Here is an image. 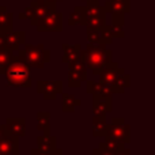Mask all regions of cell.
<instances>
[{
	"label": "cell",
	"mask_w": 155,
	"mask_h": 155,
	"mask_svg": "<svg viewBox=\"0 0 155 155\" xmlns=\"http://www.w3.org/2000/svg\"><path fill=\"white\" fill-rule=\"evenodd\" d=\"M7 84L11 87H22L30 88L31 87V76H30V65L27 64L22 49L16 51L11 59L8 67L5 68L4 74Z\"/></svg>",
	"instance_id": "1"
},
{
	"label": "cell",
	"mask_w": 155,
	"mask_h": 155,
	"mask_svg": "<svg viewBox=\"0 0 155 155\" xmlns=\"http://www.w3.org/2000/svg\"><path fill=\"white\" fill-rule=\"evenodd\" d=\"M113 52L106 48V45H88L80 53V61L87 70L93 71L94 75H98L102 68L112 63Z\"/></svg>",
	"instance_id": "2"
},
{
	"label": "cell",
	"mask_w": 155,
	"mask_h": 155,
	"mask_svg": "<svg viewBox=\"0 0 155 155\" xmlns=\"http://www.w3.org/2000/svg\"><path fill=\"white\" fill-rule=\"evenodd\" d=\"M56 11V3L44 2V0H33L25 11L18 14L19 19H30L31 26H37L44 18Z\"/></svg>",
	"instance_id": "3"
},
{
	"label": "cell",
	"mask_w": 155,
	"mask_h": 155,
	"mask_svg": "<svg viewBox=\"0 0 155 155\" xmlns=\"http://www.w3.org/2000/svg\"><path fill=\"white\" fill-rule=\"evenodd\" d=\"M23 54L26 59L27 64L30 67H35V68H44V65L46 63L51 61V52L42 45H30V44H25L23 46Z\"/></svg>",
	"instance_id": "4"
},
{
	"label": "cell",
	"mask_w": 155,
	"mask_h": 155,
	"mask_svg": "<svg viewBox=\"0 0 155 155\" xmlns=\"http://www.w3.org/2000/svg\"><path fill=\"white\" fill-rule=\"evenodd\" d=\"M105 139H113L128 144L131 142V127L125 124L124 118L116 117L112 120V124H107L106 131L104 135Z\"/></svg>",
	"instance_id": "5"
},
{
	"label": "cell",
	"mask_w": 155,
	"mask_h": 155,
	"mask_svg": "<svg viewBox=\"0 0 155 155\" xmlns=\"http://www.w3.org/2000/svg\"><path fill=\"white\" fill-rule=\"evenodd\" d=\"M124 74H125V72H124L123 68L118 67L117 63H113L112 61L110 64H107L105 68H102L101 72L98 74L99 83H102V84L110 87V88H112V91H113V87L116 86L117 80L120 79Z\"/></svg>",
	"instance_id": "6"
},
{
	"label": "cell",
	"mask_w": 155,
	"mask_h": 155,
	"mask_svg": "<svg viewBox=\"0 0 155 155\" xmlns=\"http://www.w3.org/2000/svg\"><path fill=\"white\" fill-rule=\"evenodd\" d=\"M37 91L44 97V99L53 101L57 98L59 94L63 93V82L61 80H38Z\"/></svg>",
	"instance_id": "7"
},
{
	"label": "cell",
	"mask_w": 155,
	"mask_h": 155,
	"mask_svg": "<svg viewBox=\"0 0 155 155\" xmlns=\"http://www.w3.org/2000/svg\"><path fill=\"white\" fill-rule=\"evenodd\" d=\"M37 30L40 33H59L63 30V14L61 12H52L46 18H44L37 25Z\"/></svg>",
	"instance_id": "8"
},
{
	"label": "cell",
	"mask_w": 155,
	"mask_h": 155,
	"mask_svg": "<svg viewBox=\"0 0 155 155\" xmlns=\"http://www.w3.org/2000/svg\"><path fill=\"white\" fill-rule=\"evenodd\" d=\"M87 80V68L80 60L71 63L68 71V84L70 87H80L83 82Z\"/></svg>",
	"instance_id": "9"
},
{
	"label": "cell",
	"mask_w": 155,
	"mask_h": 155,
	"mask_svg": "<svg viewBox=\"0 0 155 155\" xmlns=\"http://www.w3.org/2000/svg\"><path fill=\"white\" fill-rule=\"evenodd\" d=\"M3 125H4L5 134L16 139L23 137L26 135V120L23 117H8L5 120V124Z\"/></svg>",
	"instance_id": "10"
},
{
	"label": "cell",
	"mask_w": 155,
	"mask_h": 155,
	"mask_svg": "<svg viewBox=\"0 0 155 155\" xmlns=\"http://www.w3.org/2000/svg\"><path fill=\"white\" fill-rule=\"evenodd\" d=\"M113 101L112 97L93 95V113L94 116H106V113L112 112Z\"/></svg>",
	"instance_id": "11"
},
{
	"label": "cell",
	"mask_w": 155,
	"mask_h": 155,
	"mask_svg": "<svg viewBox=\"0 0 155 155\" xmlns=\"http://www.w3.org/2000/svg\"><path fill=\"white\" fill-rule=\"evenodd\" d=\"M26 42V34L25 31H8L4 33V44L5 48L11 52L18 51L22 44Z\"/></svg>",
	"instance_id": "12"
},
{
	"label": "cell",
	"mask_w": 155,
	"mask_h": 155,
	"mask_svg": "<svg viewBox=\"0 0 155 155\" xmlns=\"http://www.w3.org/2000/svg\"><path fill=\"white\" fill-rule=\"evenodd\" d=\"M0 153L3 155H19V139L5 135L0 140Z\"/></svg>",
	"instance_id": "13"
},
{
	"label": "cell",
	"mask_w": 155,
	"mask_h": 155,
	"mask_svg": "<svg viewBox=\"0 0 155 155\" xmlns=\"http://www.w3.org/2000/svg\"><path fill=\"white\" fill-rule=\"evenodd\" d=\"M84 15L86 19H106V11L104 7H101L98 0H93V2H87V5L84 7Z\"/></svg>",
	"instance_id": "14"
},
{
	"label": "cell",
	"mask_w": 155,
	"mask_h": 155,
	"mask_svg": "<svg viewBox=\"0 0 155 155\" xmlns=\"http://www.w3.org/2000/svg\"><path fill=\"white\" fill-rule=\"evenodd\" d=\"M63 61L64 63H71L76 61V60L80 59V53H82V46L80 44H74V45H70V44H63Z\"/></svg>",
	"instance_id": "15"
},
{
	"label": "cell",
	"mask_w": 155,
	"mask_h": 155,
	"mask_svg": "<svg viewBox=\"0 0 155 155\" xmlns=\"http://www.w3.org/2000/svg\"><path fill=\"white\" fill-rule=\"evenodd\" d=\"M129 3L131 0H107L105 3V11L112 14H128L129 12Z\"/></svg>",
	"instance_id": "16"
},
{
	"label": "cell",
	"mask_w": 155,
	"mask_h": 155,
	"mask_svg": "<svg viewBox=\"0 0 155 155\" xmlns=\"http://www.w3.org/2000/svg\"><path fill=\"white\" fill-rule=\"evenodd\" d=\"M86 86H87V93L91 95H101V97H112L113 91L110 87L102 84L99 82H94V80H86Z\"/></svg>",
	"instance_id": "17"
},
{
	"label": "cell",
	"mask_w": 155,
	"mask_h": 155,
	"mask_svg": "<svg viewBox=\"0 0 155 155\" xmlns=\"http://www.w3.org/2000/svg\"><path fill=\"white\" fill-rule=\"evenodd\" d=\"M37 148L44 153L49 154L57 148L56 146V137L52 136V135H41L37 137Z\"/></svg>",
	"instance_id": "18"
},
{
	"label": "cell",
	"mask_w": 155,
	"mask_h": 155,
	"mask_svg": "<svg viewBox=\"0 0 155 155\" xmlns=\"http://www.w3.org/2000/svg\"><path fill=\"white\" fill-rule=\"evenodd\" d=\"M37 129L44 135H51V113L49 112L37 113Z\"/></svg>",
	"instance_id": "19"
},
{
	"label": "cell",
	"mask_w": 155,
	"mask_h": 155,
	"mask_svg": "<svg viewBox=\"0 0 155 155\" xmlns=\"http://www.w3.org/2000/svg\"><path fill=\"white\" fill-rule=\"evenodd\" d=\"M0 31H12V14L8 12L4 5H0Z\"/></svg>",
	"instance_id": "20"
},
{
	"label": "cell",
	"mask_w": 155,
	"mask_h": 155,
	"mask_svg": "<svg viewBox=\"0 0 155 155\" xmlns=\"http://www.w3.org/2000/svg\"><path fill=\"white\" fill-rule=\"evenodd\" d=\"M106 127H107L106 116H94L93 117V136L104 137Z\"/></svg>",
	"instance_id": "21"
},
{
	"label": "cell",
	"mask_w": 155,
	"mask_h": 155,
	"mask_svg": "<svg viewBox=\"0 0 155 155\" xmlns=\"http://www.w3.org/2000/svg\"><path fill=\"white\" fill-rule=\"evenodd\" d=\"M80 105H82V101L78 99L75 95H72V94H63V102H61L63 112H74Z\"/></svg>",
	"instance_id": "22"
},
{
	"label": "cell",
	"mask_w": 155,
	"mask_h": 155,
	"mask_svg": "<svg viewBox=\"0 0 155 155\" xmlns=\"http://www.w3.org/2000/svg\"><path fill=\"white\" fill-rule=\"evenodd\" d=\"M98 150H104V151H110V153H118L123 148H125V144L121 142H117V140L113 139H105L104 142H101L98 144Z\"/></svg>",
	"instance_id": "23"
},
{
	"label": "cell",
	"mask_w": 155,
	"mask_h": 155,
	"mask_svg": "<svg viewBox=\"0 0 155 155\" xmlns=\"http://www.w3.org/2000/svg\"><path fill=\"white\" fill-rule=\"evenodd\" d=\"M84 19H86L84 7H82V5H76V7L74 8L72 14L70 15L68 25H70V26H75V25H83V23H84Z\"/></svg>",
	"instance_id": "24"
},
{
	"label": "cell",
	"mask_w": 155,
	"mask_h": 155,
	"mask_svg": "<svg viewBox=\"0 0 155 155\" xmlns=\"http://www.w3.org/2000/svg\"><path fill=\"white\" fill-rule=\"evenodd\" d=\"M12 56H14V52H11L10 49H7V48L0 49V75L4 74L5 68L8 67Z\"/></svg>",
	"instance_id": "25"
},
{
	"label": "cell",
	"mask_w": 155,
	"mask_h": 155,
	"mask_svg": "<svg viewBox=\"0 0 155 155\" xmlns=\"http://www.w3.org/2000/svg\"><path fill=\"white\" fill-rule=\"evenodd\" d=\"M87 33V41L88 45H101V35H99V29H93V27H86Z\"/></svg>",
	"instance_id": "26"
},
{
	"label": "cell",
	"mask_w": 155,
	"mask_h": 155,
	"mask_svg": "<svg viewBox=\"0 0 155 155\" xmlns=\"http://www.w3.org/2000/svg\"><path fill=\"white\" fill-rule=\"evenodd\" d=\"M99 35H101V41L104 45L112 44L113 37H112V34H110V26L105 25L104 27H101V29H99Z\"/></svg>",
	"instance_id": "27"
},
{
	"label": "cell",
	"mask_w": 155,
	"mask_h": 155,
	"mask_svg": "<svg viewBox=\"0 0 155 155\" xmlns=\"http://www.w3.org/2000/svg\"><path fill=\"white\" fill-rule=\"evenodd\" d=\"M112 18H113V22L112 25L113 26H120V27H124V14H112Z\"/></svg>",
	"instance_id": "28"
},
{
	"label": "cell",
	"mask_w": 155,
	"mask_h": 155,
	"mask_svg": "<svg viewBox=\"0 0 155 155\" xmlns=\"http://www.w3.org/2000/svg\"><path fill=\"white\" fill-rule=\"evenodd\" d=\"M110 34H112L113 38H123V37H124L123 27H120V26H113V25H110Z\"/></svg>",
	"instance_id": "29"
},
{
	"label": "cell",
	"mask_w": 155,
	"mask_h": 155,
	"mask_svg": "<svg viewBox=\"0 0 155 155\" xmlns=\"http://www.w3.org/2000/svg\"><path fill=\"white\" fill-rule=\"evenodd\" d=\"M30 155H49V154L44 153V151L38 150V148H33V150L30 151Z\"/></svg>",
	"instance_id": "30"
},
{
	"label": "cell",
	"mask_w": 155,
	"mask_h": 155,
	"mask_svg": "<svg viewBox=\"0 0 155 155\" xmlns=\"http://www.w3.org/2000/svg\"><path fill=\"white\" fill-rule=\"evenodd\" d=\"M116 155H134V154L131 153V150H129V148H123L121 151L116 153Z\"/></svg>",
	"instance_id": "31"
},
{
	"label": "cell",
	"mask_w": 155,
	"mask_h": 155,
	"mask_svg": "<svg viewBox=\"0 0 155 155\" xmlns=\"http://www.w3.org/2000/svg\"><path fill=\"white\" fill-rule=\"evenodd\" d=\"M49 155H63V150L61 148H54L52 153H49Z\"/></svg>",
	"instance_id": "32"
},
{
	"label": "cell",
	"mask_w": 155,
	"mask_h": 155,
	"mask_svg": "<svg viewBox=\"0 0 155 155\" xmlns=\"http://www.w3.org/2000/svg\"><path fill=\"white\" fill-rule=\"evenodd\" d=\"M5 135H7V134H5V129H4V125H3V124H2V125H0V140H2V139H3V137H4V136H5Z\"/></svg>",
	"instance_id": "33"
},
{
	"label": "cell",
	"mask_w": 155,
	"mask_h": 155,
	"mask_svg": "<svg viewBox=\"0 0 155 155\" xmlns=\"http://www.w3.org/2000/svg\"><path fill=\"white\" fill-rule=\"evenodd\" d=\"M44 2H52V3H56V2H60V0H44Z\"/></svg>",
	"instance_id": "34"
},
{
	"label": "cell",
	"mask_w": 155,
	"mask_h": 155,
	"mask_svg": "<svg viewBox=\"0 0 155 155\" xmlns=\"http://www.w3.org/2000/svg\"><path fill=\"white\" fill-rule=\"evenodd\" d=\"M83 2H93V0H83Z\"/></svg>",
	"instance_id": "35"
},
{
	"label": "cell",
	"mask_w": 155,
	"mask_h": 155,
	"mask_svg": "<svg viewBox=\"0 0 155 155\" xmlns=\"http://www.w3.org/2000/svg\"><path fill=\"white\" fill-rule=\"evenodd\" d=\"M0 155H3V154H2V153H0Z\"/></svg>",
	"instance_id": "36"
}]
</instances>
